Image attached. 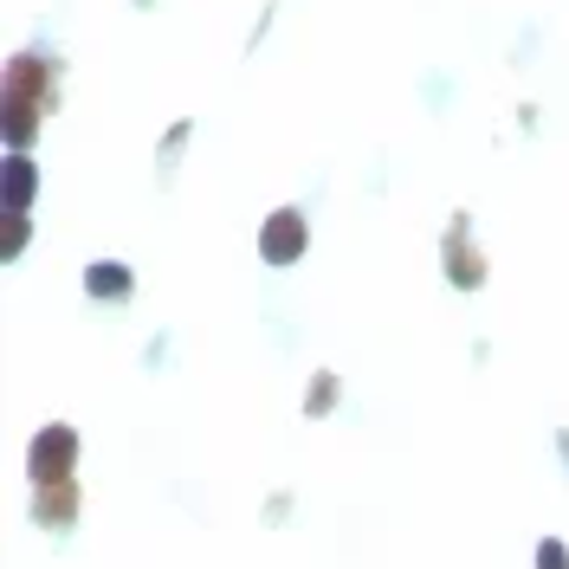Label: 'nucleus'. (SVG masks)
Instances as JSON below:
<instances>
[{"label":"nucleus","instance_id":"obj_3","mask_svg":"<svg viewBox=\"0 0 569 569\" xmlns=\"http://www.w3.org/2000/svg\"><path fill=\"white\" fill-rule=\"evenodd\" d=\"M259 252H266L272 266H291V259L305 252V220H298L291 208L272 213V220H266V233H259Z\"/></svg>","mask_w":569,"mask_h":569},{"label":"nucleus","instance_id":"obj_7","mask_svg":"<svg viewBox=\"0 0 569 569\" xmlns=\"http://www.w3.org/2000/svg\"><path fill=\"white\" fill-rule=\"evenodd\" d=\"M91 291H98V298H123V291H130V279H123L117 266H98V272H91Z\"/></svg>","mask_w":569,"mask_h":569},{"label":"nucleus","instance_id":"obj_5","mask_svg":"<svg viewBox=\"0 0 569 569\" xmlns=\"http://www.w3.org/2000/svg\"><path fill=\"white\" fill-rule=\"evenodd\" d=\"M71 511H78L71 479H59V486H46V492H39V525H71Z\"/></svg>","mask_w":569,"mask_h":569},{"label":"nucleus","instance_id":"obj_4","mask_svg":"<svg viewBox=\"0 0 569 569\" xmlns=\"http://www.w3.org/2000/svg\"><path fill=\"white\" fill-rule=\"evenodd\" d=\"M447 272H453L460 284H479V279H486V266H479V252L466 247V220L453 227V233H447Z\"/></svg>","mask_w":569,"mask_h":569},{"label":"nucleus","instance_id":"obj_6","mask_svg":"<svg viewBox=\"0 0 569 569\" xmlns=\"http://www.w3.org/2000/svg\"><path fill=\"white\" fill-rule=\"evenodd\" d=\"M27 194H33V169H27V156H13L7 162V213L27 208Z\"/></svg>","mask_w":569,"mask_h":569},{"label":"nucleus","instance_id":"obj_1","mask_svg":"<svg viewBox=\"0 0 569 569\" xmlns=\"http://www.w3.org/2000/svg\"><path fill=\"white\" fill-rule=\"evenodd\" d=\"M46 104H52V71L39 59H13L7 71V142L13 149L33 137V117H46Z\"/></svg>","mask_w":569,"mask_h":569},{"label":"nucleus","instance_id":"obj_8","mask_svg":"<svg viewBox=\"0 0 569 569\" xmlns=\"http://www.w3.org/2000/svg\"><path fill=\"white\" fill-rule=\"evenodd\" d=\"M537 569H569L563 543H543V550H537Z\"/></svg>","mask_w":569,"mask_h":569},{"label":"nucleus","instance_id":"obj_2","mask_svg":"<svg viewBox=\"0 0 569 569\" xmlns=\"http://www.w3.org/2000/svg\"><path fill=\"white\" fill-rule=\"evenodd\" d=\"M71 460H78V433H71V427H46V433L33 440V479L39 486L71 479Z\"/></svg>","mask_w":569,"mask_h":569}]
</instances>
